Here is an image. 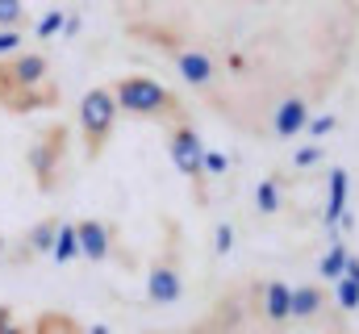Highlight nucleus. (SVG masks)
Here are the masks:
<instances>
[{
    "label": "nucleus",
    "mask_w": 359,
    "mask_h": 334,
    "mask_svg": "<svg viewBox=\"0 0 359 334\" xmlns=\"http://www.w3.org/2000/svg\"><path fill=\"white\" fill-rule=\"evenodd\" d=\"M29 25V13L21 0H0V29H25Z\"/></svg>",
    "instance_id": "15"
},
{
    "label": "nucleus",
    "mask_w": 359,
    "mask_h": 334,
    "mask_svg": "<svg viewBox=\"0 0 359 334\" xmlns=\"http://www.w3.org/2000/svg\"><path fill=\"white\" fill-rule=\"evenodd\" d=\"M76 234H80V259H88V263H104L109 255H113V226L109 222H100V218H84V222H76Z\"/></svg>",
    "instance_id": "9"
},
{
    "label": "nucleus",
    "mask_w": 359,
    "mask_h": 334,
    "mask_svg": "<svg viewBox=\"0 0 359 334\" xmlns=\"http://www.w3.org/2000/svg\"><path fill=\"white\" fill-rule=\"evenodd\" d=\"M50 259H55V263H76V259H80V234H76V222H63V226H59V239H55Z\"/></svg>",
    "instance_id": "12"
},
{
    "label": "nucleus",
    "mask_w": 359,
    "mask_h": 334,
    "mask_svg": "<svg viewBox=\"0 0 359 334\" xmlns=\"http://www.w3.org/2000/svg\"><path fill=\"white\" fill-rule=\"evenodd\" d=\"M288 301H292V284H284L280 276H271V280L259 284V314H264V322H268L271 330L292 326V318H288Z\"/></svg>",
    "instance_id": "8"
},
{
    "label": "nucleus",
    "mask_w": 359,
    "mask_h": 334,
    "mask_svg": "<svg viewBox=\"0 0 359 334\" xmlns=\"http://www.w3.org/2000/svg\"><path fill=\"white\" fill-rule=\"evenodd\" d=\"M163 134H168V155H172V163H176L180 175L192 184L196 201L205 205V201H209V171H205V142H201L192 117H188V121H176V126H163Z\"/></svg>",
    "instance_id": "4"
},
{
    "label": "nucleus",
    "mask_w": 359,
    "mask_h": 334,
    "mask_svg": "<svg viewBox=\"0 0 359 334\" xmlns=\"http://www.w3.org/2000/svg\"><path fill=\"white\" fill-rule=\"evenodd\" d=\"M25 163H29V175H34V188L38 192H59L63 175H67V163H72V130L63 121L46 126L29 151H25Z\"/></svg>",
    "instance_id": "2"
},
{
    "label": "nucleus",
    "mask_w": 359,
    "mask_h": 334,
    "mask_svg": "<svg viewBox=\"0 0 359 334\" xmlns=\"http://www.w3.org/2000/svg\"><path fill=\"white\" fill-rule=\"evenodd\" d=\"M205 171L209 175H226V155L222 151H205Z\"/></svg>",
    "instance_id": "21"
},
{
    "label": "nucleus",
    "mask_w": 359,
    "mask_h": 334,
    "mask_svg": "<svg viewBox=\"0 0 359 334\" xmlns=\"http://www.w3.org/2000/svg\"><path fill=\"white\" fill-rule=\"evenodd\" d=\"M347 255H351V250L343 247V243H334V247L326 250V255H322V280H339L343 267H347Z\"/></svg>",
    "instance_id": "16"
},
{
    "label": "nucleus",
    "mask_w": 359,
    "mask_h": 334,
    "mask_svg": "<svg viewBox=\"0 0 359 334\" xmlns=\"http://www.w3.org/2000/svg\"><path fill=\"white\" fill-rule=\"evenodd\" d=\"M113 96H117V109L126 117H138V121H155V126H176L188 121L192 109L180 100L168 84L151 80V76H117L109 84Z\"/></svg>",
    "instance_id": "1"
},
{
    "label": "nucleus",
    "mask_w": 359,
    "mask_h": 334,
    "mask_svg": "<svg viewBox=\"0 0 359 334\" xmlns=\"http://www.w3.org/2000/svg\"><path fill=\"white\" fill-rule=\"evenodd\" d=\"M4 255H8V239H4V234H0V259H4Z\"/></svg>",
    "instance_id": "25"
},
{
    "label": "nucleus",
    "mask_w": 359,
    "mask_h": 334,
    "mask_svg": "<svg viewBox=\"0 0 359 334\" xmlns=\"http://www.w3.org/2000/svg\"><path fill=\"white\" fill-rule=\"evenodd\" d=\"M59 226H63V218H59V213H46L42 222H34V226L21 234L17 250H13V263H17V267H25L29 259L50 255V250H55V239H59Z\"/></svg>",
    "instance_id": "7"
},
{
    "label": "nucleus",
    "mask_w": 359,
    "mask_h": 334,
    "mask_svg": "<svg viewBox=\"0 0 359 334\" xmlns=\"http://www.w3.org/2000/svg\"><path fill=\"white\" fill-rule=\"evenodd\" d=\"M180 293H184V272H180V226L168 222V239L159 259L151 263V276H147V305H176Z\"/></svg>",
    "instance_id": "5"
},
{
    "label": "nucleus",
    "mask_w": 359,
    "mask_h": 334,
    "mask_svg": "<svg viewBox=\"0 0 359 334\" xmlns=\"http://www.w3.org/2000/svg\"><path fill=\"white\" fill-rule=\"evenodd\" d=\"M117 113L121 109H117V96H113L109 84L84 92V100H80V138H84V159L88 163H96L104 155V147L117 130Z\"/></svg>",
    "instance_id": "3"
},
{
    "label": "nucleus",
    "mask_w": 359,
    "mask_h": 334,
    "mask_svg": "<svg viewBox=\"0 0 359 334\" xmlns=\"http://www.w3.org/2000/svg\"><path fill=\"white\" fill-rule=\"evenodd\" d=\"M343 209H347V171H343V167H334V171H330V201H326V213H322L330 230L339 226Z\"/></svg>",
    "instance_id": "11"
},
{
    "label": "nucleus",
    "mask_w": 359,
    "mask_h": 334,
    "mask_svg": "<svg viewBox=\"0 0 359 334\" xmlns=\"http://www.w3.org/2000/svg\"><path fill=\"white\" fill-rule=\"evenodd\" d=\"M226 250H230V226L217 230V255H226Z\"/></svg>",
    "instance_id": "22"
},
{
    "label": "nucleus",
    "mask_w": 359,
    "mask_h": 334,
    "mask_svg": "<svg viewBox=\"0 0 359 334\" xmlns=\"http://www.w3.org/2000/svg\"><path fill=\"white\" fill-rule=\"evenodd\" d=\"M255 205H259V213H280V175H268L264 184H259V192H255Z\"/></svg>",
    "instance_id": "14"
},
{
    "label": "nucleus",
    "mask_w": 359,
    "mask_h": 334,
    "mask_svg": "<svg viewBox=\"0 0 359 334\" xmlns=\"http://www.w3.org/2000/svg\"><path fill=\"white\" fill-rule=\"evenodd\" d=\"M343 276H351V280H359V259H355V255H347V267H343Z\"/></svg>",
    "instance_id": "23"
},
{
    "label": "nucleus",
    "mask_w": 359,
    "mask_h": 334,
    "mask_svg": "<svg viewBox=\"0 0 359 334\" xmlns=\"http://www.w3.org/2000/svg\"><path fill=\"white\" fill-rule=\"evenodd\" d=\"M322 159H326V147H322V142H318V147H305V151H297V155H292V163H297V167L322 163Z\"/></svg>",
    "instance_id": "20"
},
{
    "label": "nucleus",
    "mask_w": 359,
    "mask_h": 334,
    "mask_svg": "<svg viewBox=\"0 0 359 334\" xmlns=\"http://www.w3.org/2000/svg\"><path fill=\"white\" fill-rule=\"evenodd\" d=\"M326 309H330V293H326L322 284H297V288H292V301H288V318H292V322L309 326V322H318Z\"/></svg>",
    "instance_id": "10"
},
{
    "label": "nucleus",
    "mask_w": 359,
    "mask_h": 334,
    "mask_svg": "<svg viewBox=\"0 0 359 334\" xmlns=\"http://www.w3.org/2000/svg\"><path fill=\"white\" fill-rule=\"evenodd\" d=\"M334 301H339V309H343V314H355V309H359V280L339 276V280H334Z\"/></svg>",
    "instance_id": "13"
},
{
    "label": "nucleus",
    "mask_w": 359,
    "mask_h": 334,
    "mask_svg": "<svg viewBox=\"0 0 359 334\" xmlns=\"http://www.w3.org/2000/svg\"><path fill=\"white\" fill-rule=\"evenodd\" d=\"M21 42H25V29H0V59L4 55H17Z\"/></svg>",
    "instance_id": "19"
},
{
    "label": "nucleus",
    "mask_w": 359,
    "mask_h": 334,
    "mask_svg": "<svg viewBox=\"0 0 359 334\" xmlns=\"http://www.w3.org/2000/svg\"><path fill=\"white\" fill-rule=\"evenodd\" d=\"M59 25H63V13L55 8V13H46V17L34 25V38H42V42H46V38H55V29H59Z\"/></svg>",
    "instance_id": "18"
},
{
    "label": "nucleus",
    "mask_w": 359,
    "mask_h": 334,
    "mask_svg": "<svg viewBox=\"0 0 359 334\" xmlns=\"http://www.w3.org/2000/svg\"><path fill=\"white\" fill-rule=\"evenodd\" d=\"M0 334H34V330H25V326H17V318H13L8 326H0Z\"/></svg>",
    "instance_id": "24"
},
{
    "label": "nucleus",
    "mask_w": 359,
    "mask_h": 334,
    "mask_svg": "<svg viewBox=\"0 0 359 334\" xmlns=\"http://www.w3.org/2000/svg\"><path fill=\"white\" fill-rule=\"evenodd\" d=\"M330 130H339V117H334V113H322V117H309V126L301 130V138H313V142H322Z\"/></svg>",
    "instance_id": "17"
},
{
    "label": "nucleus",
    "mask_w": 359,
    "mask_h": 334,
    "mask_svg": "<svg viewBox=\"0 0 359 334\" xmlns=\"http://www.w3.org/2000/svg\"><path fill=\"white\" fill-rule=\"evenodd\" d=\"M63 100V88H29L13 76L8 67V55L0 59V109L13 113V117H25V113H38V109H59Z\"/></svg>",
    "instance_id": "6"
}]
</instances>
